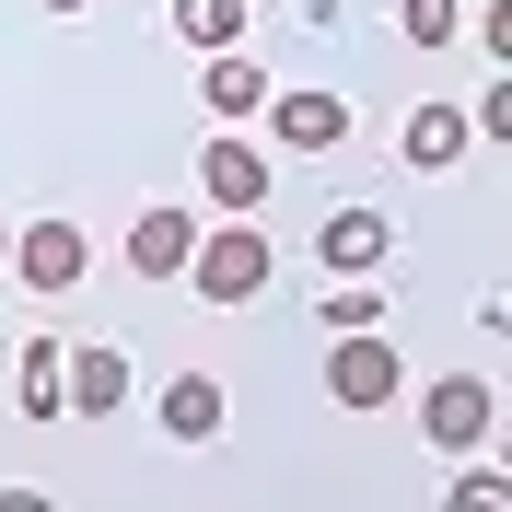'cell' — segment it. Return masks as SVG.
Here are the masks:
<instances>
[{
  "label": "cell",
  "instance_id": "12",
  "mask_svg": "<svg viewBox=\"0 0 512 512\" xmlns=\"http://www.w3.org/2000/svg\"><path fill=\"white\" fill-rule=\"evenodd\" d=\"M163 24L187 35V47H210V59H222V47H245L256 12H245V0H163Z\"/></svg>",
  "mask_w": 512,
  "mask_h": 512
},
{
  "label": "cell",
  "instance_id": "14",
  "mask_svg": "<svg viewBox=\"0 0 512 512\" xmlns=\"http://www.w3.org/2000/svg\"><path fill=\"white\" fill-rule=\"evenodd\" d=\"M315 326H338V338H373V326H384V291H373V280H338V291L315 303Z\"/></svg>",
  "mask_w": 512,
  "mask_h": 512
},
{
  "label": "cell",
  "instance_id": "2",
  "mask_svg": "<svg viewBox=\"0 0 512 512\" xmlns=\"http://www.w3.org/2000/svg\"><path fill=\"white\" fill-rule=\"evenodd\" d=\"M489 419H501L489 373H443V384H419V431H431L443 454H478V443H489Z\"/></svg>",
  "mask_w": 512,
  "mask_h": 512
},
{
  "label": "cell",
  "instance_id": "15",
  "mask_svg": "<svg viewBox=\"0 0 512 512\" xmlns=\"http://www.w3.org/2000/svg\"><path fill=\"white\" fill-rule=\"evenodd\" d=\"M396 24H408V47H454L466 35V0H396Z\"/></svg>",
  "mask_w": 512,
  "mask_h": 512
},
{
  "label": "cell",
  "instance_id": "7",
  "mask_svg": "<svg viewBox=\"0 0 512 512\" xmlns=\"http://www.w3.org/2000/svg\"><path fill=\"white\" fill-rule=\"evenodd\" d=\"M59 408H82V419H105V408H128V350H70L59 361Z\"/></svg>",
  "mask_w": 512,
  "mask_h": 512
},
{
  "label": "cell",
  "instance_id": "8",
  "mask_svg": "<svg viewBox=\"0 0 512 512\" xmlns=\"http://www.w3.org/2000/svg\"><path fill=\"white\" fill-rule=\"evenodd\" d=\"M268 128L291 152H338L350 140V94H268Z\"/></svg>",
  "mask_w": 512,
  "mask_h": 512
},
{
  "label": "cell",
  "instance_id": "6",
  "mask_svg": "<svg viewBox=\"0 0 512 512\" xmlns=\"http://www.w3.org/2000/svg\"><path fill=\"white\" fill-rule=\"evenodd\" d=\"M187 256H198V210H175V198L140 210V233H128V268L140 280H187Z\"/></svg>",
  "mask_w": 512,
  "mask_h": 512
},
{
  "label": "cell",
  "instance_id": "11",
  "mask_svg": "<svg viewBox=\"0 0 512 512\" xmlns=\"http://www.w3.org/2000/svg\"><path fill=\"white\" fill-rule=\"evenodd\" d=\"M210 431H222V384L175 373V384H163V443H210Z\"/></svg>",
  "mask_w": 512,
  "mask_h": 512
},
{
  "label": "cell",
  "instance_id": "9",
  "mask_svg": "<svg viewBox=\"0 0 512 512\" xmlns=\"http://www.w3.org/2000/svg\"><path fill=\"white\" fill-rule=\"evenodd\" d=\"M326 268H338V280H361V268H384V245H396V222H384V210H326Z\"/></svg>",
  "mask_w": 512,
  "mask_h": 512
},
{
  "label": "cell",
  "instance_id": "16",
  "mask_svg": "<svg viewBox=\"0 0 512 512\" xmlns=\"http://www.w3.org/2000/svg\"><path fill=\"white\" fill-rule=\"evenodd\" d=\"M24 419H59V338L24 350Z\"/></svg>",
  "mask_w": 512,
  "mask_h": 512
},
{
  "label": "cell",
  "instance_id": "17",
  "mask_svg": "<svg viewBox=\"0 0 512 512\" xmlns=\"http://www.w3.org/2000/svg\"><path fill=\"white\" fill-rule=\"evenodd\" d=\"M443 512H512V489H501V478H466V489H454Z\"/></svg>",
  "mask_w": 512,
  "mask_h": 512
},
{
  "label": "cell",
  "instance_id": "20",
  "mask_svg": "<svg viewBox=\"0 0 512 512\" xmlns=\"http://www.w3.org/2000/svg\"><path fill=\"white\" fill-rule=\"evenodd\" d=\"M0 268H12V222H0Z\"/></svg>",
  "mask_w": 512,
  "mask_h": 512
},
{
  "label": "cell",
  "instance_id": "18",
  "mask_svg": "<svg viewBox=\"0 0 512 512\" xmlns=\"http://www.w3.org/2000/svg\"><path fill=\"white\" fill-rule=\"evenodd\" d=\"M0 512H59V501H47V489H0Z\"/></svg>",
  "mask_w": 512,
  "mask_h": 512
},
{
  "label": "cell",
  "instance_id": "4",
  "mask_svg": "<svg viewBox=\"0 0 512 512\" xmlns=\"http://www.w3.org/2000/svg\"><path fill=\"white\" fill-rule=\"evenodd\" d=\"M12 268H24V291H82L94 245H82L70 222H24V233H12Z\"/></svg>",
  "mask_w": 512,
  "mask_h": 512
},
{
  "label": "cell",
  "instance_id": "3",
  "mask_svg": "<svg viewBox=\"0 0 512 512\" xmlns=\"http://www.w3.org/2000/svg\"><path fill=\"white\" fill-rule=\"evenodd\" d=\"M198 187H210L222 222H256L268 210V152L256 140H198Z\"/></svg>",
  "mask_w": 512,
  "mask_h": 512
},
{
  "label": "cell",
  "instance_id": "19",
  "mask_svg": "<svg viewBox=\"0 0 512 512\" xmlns=\"http://www.w3.org/2000/svg\"><path fill=\"white\" fill-rule=\"evenodd\" d=\"M47 12H94V0H47Z\"/></svg>",
  "mask_w": 512,
  "mask_h": 512
},
{
  "label": "cell",
  "instance_id": "13",
  "mask_svg": "<svg viewBox=\"0 0 512 512\" xmlns=\"http://www.w3.org/2000/svg\"><path fill=\"white\" fill-rule=\"evenodd\" d=\"M396 152H408L419 175H443V163H466V117H454V105H419V117H408V140H396Z\"/></svg>",
  "mask_w": 512,
  "mask_h": 512
},
{
  "label": "cell",
  "instance_id": "1",
  "mask_svg": "<svg viewBox=\"0 0 512 512\" xmlns=\"http://www.w3.org/2000/svg\"><path fill=\"white\" fill-rule=\"evenodd\" d=\"M187 280H198V303H256L268 291V233L256 222H198V256H187Z\"/></svg>",
  "mask_w": 512,
  "mask_h": 512
},
{
  "label": "cell",
  "instance_id": "10",
  "mask_svg": "<svg viewBox=\"0 0 512 512\" xmlns=\"http://www.w3.org/2000/svg\"><path fill=\"white\" fill-rule=\"evenodd\" d=\"M198 105H210V117H268V70H256L245 47H222V59L198 70Z\"/></svg>",
  "mask_w": 512,
  "mask_h": 512
},
{
  "label": "cell",
  "instance_id": "5",
  "mask_svg": "<svg viewBox=\"0 0 512 512\" xmlns=\"http://www.w3.org/2000/svg\"><path fill=\"white\" fill-rule=\"evenodd\" d=\"M326 396H338V408H384V396H396V350H384V326L326 350Z\"/></svg>",
  "mask_w": 512,
  "mask_h": 512
}]
</instances>
